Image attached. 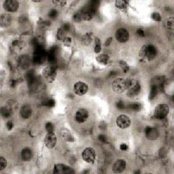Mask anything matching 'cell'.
Returning a JSON list of instances; mask_svg holds the SVG:
<instances>
[{
    "mask_svg": "<svg viewBox=\"0 0 174 174\" xmlns=\"http://www.w3.org/2000/svg\"><path fill=\"white\" fill-rule=\"evenodd\" d=\"M157 48L153 45H144L141 48L139 52V58L145 61H150L157 56Z\"/></svg>",
    "mask_w": 174,
    "mask_h": 174,
    "instance_id": "cell-1",
    "label": "cell"
},
{
    "mask_svg": "<svg viewBox=\"0 0 174 174\" xmlns=\"http://www.w3.org/2000/svg\"><path fill=\"white\" fill-rule=\"evenodd\" d=\"M127 95L130 98H133L137 95H138L141 91V86L139 82L135 80V79H131V80H127Z\"/></svg>",
    "mask_w": 174,
    "mask_h": 174,
    "instance_id": "cell-2",
    "label": "cell"
},
{
    "mask_svg": "<svg viewBox=\"0 0 174 174\" xmlns=\"http://www.w3.org/2000/svg\"><path fill=\"white\" fill-rule=\"evenodd\" d=\"M47 59V52L42 46L35 48L33 54V62L36 65H41Z\"/></svg>",
    "mask_w": 174,
    "mask_h": 174,
    "instance_id": "cell-3",
    "label": "cell"
},
{
    "mask_svg": "<svg viewBox=\"0 0 174 174\" xmlns=\"http://www.w3.org/2000/svg\"><path fill=\"white\" fill-rule=\"evenodd\" d=\"M43 77L49 83H52L55 80L57 77V70L56 67L53 64H51L48 66L46 67L43 70Z\"/></svg>",
    "mask_w": 174,
    "mask_h": 174,
    "instance_id": "cell-4",
    "label": "cell"
},
{
    "mask_svg": "<svg viewBox=\"0 0 174 174\" xmlns=\"http://www.w3.org/2000/svg\"><path fill=\"white\" fill-rule=\"evenodd\" d=\"M112 86L114 93L121 94L127 89V80L123 78H117L113 82Z\"/></svg>",
    "mask_w": 174,
    "mask_h": 174,
    "instance_id": "cell-5",
    "label": "cell"
},
{
    "mask_svg": "<svg viewBox=\"0 0 174 174\" xmlns=\"http://www.w3.org/2000/svg\"><path fill=\"white\" fill-rule=\"evenodd\" d=\"M169 112V107L165 104H159L155 107L154 117L157 119H164Z\"/></svg>",
    "mask_w": 174,
    "mask_h": 174,
    "instance_id": "cell-6",
    "label": "cell"
},
{
    "mask_svg": "<svg viewBox=\"0 0 174 174\" xmlns=\"http://www.w3.org/2000/svg\"><path fill=\"white\" fill-rule=\"evenodd\" d=\"M82 157L85 162L93 164L96 159V152L92 148H86L83 150Z\"/></svg>",
    "mask_w": 174,
    "mask_h": 174,
    "instance_id": "cell-7",
    "label": "cell"
},
{
    "mask_svg": "<svg viewBox=\"0 0 174 174\" xmlns=\"http://www.w3.org/2000/svg\"><path fill=\"white\" fill-rule=\"evenodd\" d=\"M89 90V86L86 83L82 82H78L73 86V91L74 93L79 96L85 95Z\"/></svg>",
    "mask_w": 174,
    "mask_h": 174,
    "instance_id": "cell-8",
    "label": "cell"
},
{
    "mask_svg": "<svg viewBox=\"0 0 174 174\" xmlns=\"http://www.w3.org/2000/svg\"><path fill=\"white\" fill-rule=\"evenodd\" d=\"M57 142V136L54 132L48 133L44 139V143H45L46 146L49 149H52L56 146Z\"/></svg>",
    "mask_w": 174,
    "mask_h": 174,
    "instance_id": "cell-9",
    "label": "cell"
},
{
    "mask_svg": "<svg viewBox=\"0 0 174 174\" xmlns=\"http://www.w3.org/2000/svg\"><path fill=\"white\" fill-rule=\"evenodd\" d=\"M131 124L130 118L126 115H120L117 119V125L120 129L128 128Z\"/></svg>",
    "mask_w": 174,
    "mask_h": 174,
    "instance_id": "cell-10",
    "label": "cell"
},
{
    "mask_svg": "<svg viewBox=\"0 0 174 174\" xmlns=\"http://www.w3.org/2000/svg\"><path fill=\"white\" fill-rule=\"evenodd\" d=\"M116 38L117 40L121 42V43H125L129 40V33L128 31L124 28H120L116 32Z\"/></svg>",
    "mask_w": 174,
    "mask_h": 174,
    "instance_id": "cell-11",
    "label": "cell"
},
{
    "mask_svg": "<svg viewBox=\"0 0 174 174\" xmlns=\"http://www.w3.org/2000/svg\"><path fill=\"white\" fill-rule=\"evenodd\" d=\"M4 8L8 12H14L17 11L19 4L16 0H6L4 2Z\"/></svg>",
    "mask_w": 174,
    "mask_h": 174,
    "instance_id": "cell-12",
    "label": "cell"
},
{
    "mask_svg": "<svg viewBox=\"0 0 174 174\" xmlns=\"http://www.w3.org/2000/svg\"><path fill=\"white\" fill-rule=\"evenodd\" d=\"M89 112L84 108L79 109L75 114V120L78 123H83L88 119Z\"/></svg>",
    "mask_w": 174,
    "mask_h": 174,
    "instance_id": "cell-13",
    "label": "cell"
},
{
    "mask_svg": "<svg viewBox=\"0 0 174 174\" xmlns=\"http://www.w3.org/2000/svg\"><path fill=\"white\" fill-rule=\"evenodd\" d=\"M53 172L54 173H74L73 169L64 164H57L54 165Z\"/></svg>",
    "mask_w": 174,
    "mask_h": 174,
    "instance_id": "cell-14",
    "label": "cell"
},
{
    "mask_svg": "<svg viewBox=\"0 0 174 174\" xmlns=\"http://www.w3.org/2000/svg\"><path fill=\"white\" fill-rule=\"evenodd\" d=\"M145 135L146 138L150 140H155L159 138V131L154 127H147L145 131Z\"/></svg>",
    "mask_w": 174,
    "mask_h": 174,
    "instance_id": "cell-15",
    "label": "cell"
},
{
    "mask_svg": "<svg viewBox=\"0 0 174 174\" xmlns=\"http://www.w3.org/2000/svg\"><path fill=\"white\" fill-rule=\"evenodd\" d=\"M126 169V162L123 159H118L114 163L112 167L113 172L116 173H122Z\"/></svg>",
    "mask_w": 174,
    "mask_h": 174,
    "instance_id": "cell-16",
    "label": "cell"
},
{
    "mask_svg": "<svg viewBox=\"0 0 174 174\" xmlns=\"http://www.w3.org/2000/svg\"><path fill=\"white\" fill-rule=\"evenodd\" d=\"M58 53H59V51H58V48L57 46H53L49 50L48 53H47V59H48V62L51 64H54L55 61H57Z\"/></svg>",
    "mask_w": 174,
    "mask_h": 174,
    "instance_id": "cell-17",
    "label": "cell"
},
{
    "mask_svg": "<svg viewBox=\"0 0 174 174\" xmlns=\"http://www.w3.org/2000/svg\"><path fill=\"white\" fill-rule=\"evenodd\" d=\"M95 14V12L91 10L89 6L85 7L81 11V15L82 17V19L86 21L91 20L93 18Z\"/></svg>",
    "mask_w": 174,
    "mask_h": 174,
    "instance_id": "cell-18",
    "label": "cell"
},
{
    "mask_svg": "<svg viewBox=\"0 0 174 174\" xmlns=\"http://www.w3.org/2000/svg\"><path fill=\"white\" fill-rule=\"evenodd\" d=\"M38 77L36 76V73L35 72V71L33 70H31L30 71H28L27 74H26V79H27V85L29 86V88H31L34 84H35L36 82L38 80Z\"/></svg>",
    "mask_w": 174,
    "mask_h": 174,
    "instance_id": "cell-19",
    "label": "cell"
},
{
    "mask_svg": "<svg viewBox=\"0 0 174 174\" xmlns=\"http://www.w3.org/2000/svg\"><path fill=\"white\" fill-rule=\"evenodd\" d=\"M20 117L24 119H27L32 114V109L30 105H25L20 110Z\"/></svg>",
    "mask_w": 174,
    "mask_h": 174,
    "instance_id": "cell-20",
    "label": "cell"
},
{
    "mask_svg": "<svg viewBox=\"0 0 174 174\" xmlns=\"http://www.w3.org/2000/svg\"><path fill=\"white\" fill-rule=\"evenodd\" d=\"M165 78L164 76H156L154 78H152L151 81V86H155L157 88L160 89L162 88L163 84L165 82Z\"/></svg>",
    "mask_w": 174,
    "mask_h": 174,
    "instance_id": "cell-21",
    "label": "cell"
},
{
    "mask_svg": "<svg viewBox=\"0 0 174 174\" xmlns=\"http://www.w3.org/2000/svg\"><path fill=\"white\" fill-rule=\"evenodd\" d=\"M12 22V18L8 14H3L0 17V25L2 27H7L10 26Z\"/></svg>",
    "mask_w": 174,
    "mask_h": 174,
    "instance_id": "cell-22",
    "label": "cell"
},
{
    "mask_svg": "<svg viewBox=\"0 0 174 174\" xmlns=\"http://www.w3.org/2000/svg\"><path fill=\"white\" fill-rule=\"evenodd\" d=\"M21 158L25 161H30L33 158V152L30 148H25L21 151Z\"/></svg>",
    "mask_w": 174,
    "mask_h": 174,
    "instance_id": "cell-23",
    "label": "cell"
},
{
    "mask_svg": "<svg viewBox=\"0 0 174 174\" xmlns=\"http://www.w3.org/2000/svg\"><path fill=\"white\" fill-rule=\"evenodd\" d=\"M30 59L27 55H23L19 59V65L23 69H26L30 66Z\"/></svg>",
    "mask_w": 174,
    "mask_h": 174,
    "instance_id": "cell-24",
    "label": "cell"
},
{
    "mask_svg": "<svg viewBox=\"0 0 174 174\" xmlns=\"http://www.w3.org/2000/svg\"><path fill=\"white\" fill-rule=\"evenodd\" d=\"M93 33L92 32H89L84 34V35L82 37V42L84 45L89 46V44H91L92 41H93Z\"/></svg>",
    "mask_w": 174,
    "mask_h": 174,
    "instance_id": "cell-25",
    "label": "cell"
},
{
    "mask_svg": "<svg viewBox=\"0 0 174 174\" xmlns=\"http://www.w3.org/2000/svg\"><path fill=\"white\" fill-rule=\"evenodd\" d=\"M96 59L100 64L103 65H106L110 62V57L106 54H99L98 57H97Z\"/></svg>",
    "mask_w": 174,
    "mask_h": 174,
    "instance_id": "cell-26",
    "label": "cell"
},
{
    "mask_svg": "<svg viewBox=\"0 0 174 174\" xmlns=\"http://www.w3.org/2000/svg\"><path fill=\"white\" fill-rule=\"evenodd\" d=\"M61 138L64 139V140L67 141H73L74 140L72 134H71L69 132V131L67 130V129H64V130L62 131L61 133Z\"/></svg>",
    "mask_w": 174,
    "mask_h": 174,
    "instance_id": "cell-27",
    "label": "cell"
},
{
    "mask_svg": "<svg viewBox=\"0 0 174 174\" xmlns=\"http://www.w3.org/2000/svg\"><path fill=\"white\" fill-rule=\"evenodd\" d=\"M13 113H14V112H13L11 110L9 109V108L6 105H5V106L2 107V109H1L2 116L5 118L10 117L12 115Z\"/></svg>",
    "mask_w": 174,
    "mask_h": 174,
    "instance_id": "cell-28",
    "label": "cell"
},
{
    "mask_svg": "<svg viewBox=\"0 0 174 174\" xmlns=\"http://www.w3.org/2000/svg\"><path fill=\"white\" fill-rule=\"evenodd\" d=\"M165 27L169 30H173L174 29V18L173 17H170L166 19L163 23Z\"/></svg>",
    "mask_w": 174,
    "mask_h": 174,
    "instance_id": "cell-29",
    "label": "cell"
},
{
    "mask_svg": "<svg viewBox=\"0 0 174 174\" xmlns=\"http://www.w3.org/2000/svg\"><path fill=\"white\" fill-rule=\"evenodd\" d=\"M6 105L9 108V109L11 110L12 111L14 112L18 107V103L17 101H15L14 99H10L9 101H8L7 104Z\"/></svg>",
    "mask_w": 174,
    "mask_h": 174,
    "instance_id": "cell-30",
    "label": "cell"
},
{
    "mask_svg": "<svg viewBox=\"0 0 174 174\" xmlns=\"http://www.w3.org/2000/svg\"><path fill=\"white\" fill-rule=\"evenodd\" d=\"M99 4L100 2L99 1H97V0H92V1L89 2L88 6L90 8L91 10H93V11L96 12L97 10L98 9V8L99 6Z\"/></svg>",
    "mask_w": 174,
    "mask_h": 174,
    "instance_id": "cell-31",
    "label": "cell"
},
{
    "mask_svg": "<svg viewBox=\"0 0 174 174\" xmlns=\"http://www.w3.org/2000/svg\"><path fill=\"white\" fill-rule=\"evenodd\" d=\"M159 91H160L159 89H158V88H157V87H155V86H151V88H150L149 99H153L154 97L157 95L158 93H159Z\"/></svg>",
    "mask_w": 174,
    "mask_h": 174,
    "instance_id": "cell-32",
    "label": "cell"
},
{
    "mask_svg": "<svg viewBox=\"0 0 174 174\" xmlns=\"http://www.w3.org/2000/svg\"><path fill=\"white\" fill-rule=\"evenodd\" d=\"M129 2L126 1H122V0H118L115 2V5L119 9H125L128 6Z\"/></svg>",
    "mask_w": 174,
    "mask_h": 174,
    "instance_id": "cell-33",
    "label": "cell"
},
{
    "mask_svg": "<svg viewBox=\"0 0 174 174\" xmlns=\"http://www.w3.org/2000/svg\"><path fill=\"white\" fill-rule=\"evenodd\" d=\"M129 108L134 112H139L141 110V105L139 103H132L129 105Z\"/></svg>",
    "mask_w": 174,
    "mask_h": 174,
    "instance_id": "cell-34",
    "label": "cell"
},
{
    "mask_svg": "<svg viewBox=\"0 0 174 174\" xmlns=\"http://www.w3.org/2000/svg\"><path fill=\"white\" fill-rule=\"evenodd\" d=\"M101 40H100L99 38H95V49L94 51L96 53H99L101 52Z\"/></svg>",
    "mask_w": 174,
    "mask_h": 174,
    "instance_id": "cell-35",
    "label": "cell"
},
{
    "mask_svg": "<svg viewBox=\"0 0 174 174\" xmlns=\"http://www.w3.org/2000/svg\"><path fill=\"white\" fill-rule=\"evenodd\" d=\"M65 31L63 30V28H61L58 30L57 31V37L59 40H63L65 39Z\"/></svg>",
    "mask_w": 174,
    "mask_h": 174,
    "instance_id": "cell-36",
    "label": "cell"
},
{
    "mask_svg": "<svg viewBox=\"0 0 174 174\" xmlns=\"http://www.w3.org/2000/svg\"><path fill=\"white\" fill-rule=\"evenodd\" d=\"M119 64H120V66L121 67V68H122L123 71L125 73H126L129 70V65H127V63H126V62L123 61H120L119 62Z\"/></svg>",
    "mask_w": 174,
    "mask_h": 174,
    "instance_id": "cell-37",
    "label": "cell"
},
{
    "mask_svg": "<svg viewBox=\"0 0 174 174\" xmlns=\"http://www.w3.org/2000/svg\"><path fill=\"white\" fill-rule=\"evenodd\" d=\"M7 166V160L3 157L0 158V170H4Z\"/></svg>",
    "mask_w": 174,
    "mask_h": 174,
    "instance_id": "cell-38",
    "label": "cell"
},
{
    "mask_svg": "<svg viewBox=\"0 0 174 174\" xmlns=\"http://www.w3.org/2000/svg\"><path fill=\"white\" fill-rule=\"evenodd\" d=\"M116 106L118 110H124L125 109V104L123 101H118L116 104Z\"/></svg>",
    "mask_w": 174,
    "mask_h": 174,
    "instance_id": "cell-39",
    "label": "cell"
},
{
    "mask_svg": "<svg viewBox=\"0 0 174 174\" xmlns=\"http://www.w3.org/2000/svg\"><path fill=\"white\" fill-rule=\"evenodd\" d=\"M57 16H58V12L54 9H52L48 13V17L49 18H51V19H54V18H56L57 17Z\"/></svg>",
    "mask_w": 174,
    "mask_h": 174,
    "instance_id": "cell-40",
    "label": "cell"
},
{
    "mask_svg": "<svg viewBox=\"0 0 174 174\" xmlns=\"http://www.w3.org/2000/svg\"><path fill=\"white\" fill-rule=\"evenodd\" d=\"M54 129V127L53 124L51 123H46V130L47 131V132H48V133L53 132Z\"/></svg>",
    "mask_w": 174,
    "mask_h": 174,
    "instance_id": "cell-41",
    "label": "cell"
},
{
    "mask_svg": "<svg viewBox=\"0 0 174 174\" xmlns=\"http://www.w3.org/2000/svg\"><path fill=\"white\" fill-rule=\"evenodd\" d=\"M82 20V17L81 13H76V14L73 15V20L75 21L76 23H80Z\"/></svg>",
    "mask_w": 174,
    "mask_h": 174,
    "instance_id": "cell-42",
    "label": "cell"
},
{
    "mask_svg": "<svg viewBox=\"0 0 174 174\" xmlns=\"http://www.w3.org/2000/svg\"><path fill=\"white\" fill-rule=\"evenodd\" d=\"M152 18H153V20L157 21V22H159V21L161 20V17H160V14L158 12H154L153 14H152Z\"/></svg>",
    "mask_w": 174,
    "mask_h": 174,
    "instance_id": "cell-43",
    "label": "cell"
},
{
    "mask_svg": "<svg viewBox=\"0 0 174 174\" xmlns=\"http://www.w3.org/2000/svg\"><path fill=\"white\" fill-rule=\"evenodd\" d=\"M45 104L46 106H48L49 107H52L55 105V101L52 99H50L48 100H47L46 102L45 103Z\"/></svg>",
    "mask_w": 174,
    "mask_h": 174,
    "instance_id": "cell-44",
    "label": "cell"
},
{
    "mask_svg": "<svg viewBox=\"0 0 174 174\" xmlns=\"http://www.w3.org/2000/svg\"><path fill=\"white\" fill-rule=\"evenodd\" d=\"M52 4L57 6H63L66 4V2L65 1H59V0H56V1L52 2Z\"/></svg>",
    "mask_w": 174,
    "mask_h": 174,
    "instance_id": "cell-45",
    "label": "cell"
},
{
    "mask_svg": "<svg viewBox=\"0 0 174 174\" xmlns=\"http://www.w3.org/2000/svg\"><path fill=\"white\" fill-rule=\"evenodd\" d=\"M63 43H64L65 46H70L71 45V44H72V39L69 37H65V39L63 40Z\"/></svg>",
    "mask_w": 174,
    "mask_h": 174,
    "instance_id": "cell-46",
    "label": "cell"
},
{
    "mask_svg": "<svg viewBox=\"0 0 174 174\" xmlns=\"http://www.w3.org/2000/svg\"><path fill=\"white\" fill-rule=\"evenodd\" d=\"M98 139L100 142H102V143H105V142L107 141V138L104 135H99Z\"/></svg>",
    "mask_w": 174,
    "mask_h": 174,
    "instance_id": "cell-47",
    "label": "cell"
},
{
    "mask_svg": "<svg viewBox=\"0 0 174 174\" xmlns=\"http://www.w3.org/2000/svg\"><path fill=\"white\" fill-rule=\"evenodd\" d=\"M62 28H63V30L66 32V31H69L70 30L71 25L69 24V23H65V24L63 25Z\"/></svg>",
    "mask_w": 174,
    "mask_h": 174,
    "instance_id": "cell-48",
    "label": "cell"
},
{
    "mask_svg": "<svg viewBox=\"0 0 174 174\" xmlns=\"http://www.w3.org/2000/svg\"><path fill=\"white\" fill-rule=\"evenodd\" d=\"M6 126H7L8 130H9V131L12 130V128H13V123L12 122L11 120H10V121H8V122L7 123Z\"/></svg>",
    "mask_w": 174,
    "mask_h": 174,
    "instance_id": "cell-49",
    "label": "cell"
},
{
    "mask_svg": "<svg viewBox=\"0 0 174 174\" xmlns=\"http://www.w3.org/2000/svg\"><path fill=\"white\" fill-rule=\"evenodd\" d=\"M137 34L139 36V37H144L145 36V33L143 30L141 29H139V30L137 31Z\"/></svg>",
    "mask_w": 174,
    "mask_h": 174,
    "instance_id": "cell-50",
    "label": "cell"
},
{
    "mask_svg": "<svg viewBox=\"0 0 174 174\" xmlns=\"http://www.w3.org/2000/svg\"><path fill=\"white\" fill-rule=\"evenodd\" d=\"M120 148L122 150H124V151H125V150H126L128 149V146H127V145H126V144H123L120 145Z\"/></svg>",
    "mask_w": 174,
    "mask_h": 174,
    "instance_id": "cell-51",
    "label": "cell"
},
{
    "mask_svg": "<svg viewBox=\"0 0 174 174\" xmlns=\"http://www.w3.org/2000/svg\"><path fill=\"white\" fill-rule=\"evenodd\" d=\"M112 41V38H108L106 42H105V45L106 46H108L110 45V44H111V42Z\"/></svg>",
    "mask_w": 174,
    "mask_h": 174,
    "instance_id": "cell-52",
    "label": "cell"
}]
</instances>
